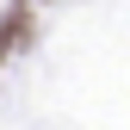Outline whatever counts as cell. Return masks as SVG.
<instances>
[{"label": "cell", "instance_id": "obj_1", "mask_svg": "<svg viewBox=\"0 0 130 130\" xmlns=\"http://www.w3.org/2000/svg\"><path fill=\"white\" fill-rule=\"evenodd\" d=\"M25 37H31V6H12L6 19H0V62H6L12 50H19Z\"/></svg>", "mask_w": 130, "mask_h": 130}]
</instances>
